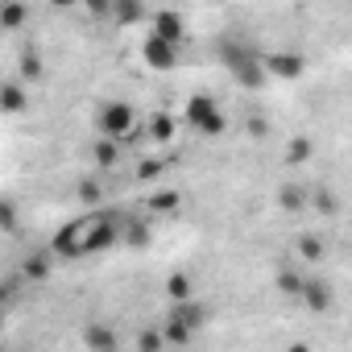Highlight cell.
I'll use <instances>...</instances> for the list:
<instances>
[{"label":"cell","instance_id":"obj_24","mask_svg":"<svg viewBox=\"0 0 352 352\" xmlns=\"http://www.w3.org/2000/svg\"><path fill=\"white\" fill-rule=\"evenodd\" d=\"M157 170H162V162H141V170H137V179H153Z\"/></svg>","mask_w":352,"mask_h":352},{"label":"cell","instance_id":"obj_1","mask_svg":"<svg viewBox=\"0 0 352 352\" xmlns=\"http://www.w3.org/2000/svg\"><path fill=\"white\" fill-rule=\"evenodd\" d=\"M216 54H220V63L228 67L232 83H241L245 91H261V87H265V79H270V71H265V54H257L245 38L224 34V38L216 42Z\"/></svg>","mask_w":352,"mask_h":352},{"label":"cell","instance_id":"obj_22","mask_svg":"<svg viewBox=\"0 0 352 352\" xmlns=\"http://www.w3.org/2000/svg\"><path fill=\"white\" fill-rule=\"evenodd\" d=\"M21 75H25V79H42V58H38V54H25V58H21Z\"/></svg>","mask_w":352,"mask_h":352},{"label":"cell","instance_id":"obj_19","mask_svg":"<svg viewBox=\"0 0 352 352\" xmlns=\"http://www.w3.org/2000/svg\"><path fill=\"white\" fill-rule=\"evenodd\" d=\"M112 13H116V21H120V25H137V21H145V17H149V13H145V5H116Z\"/></svg>","mask_w":352,"mask_h":352},{"label":"cell","instance_id":"obj_18","mask_svg":"<svg viewBox=\"0 0 352 352\" xmlns=\"http://www.w3.org/2000/svg\"><path fill=\"white\" fill-rule=\"evenodd\" d=\"M137 348H141V352H166V336H162V327H145L141 340H137Z\"/></svg>","mask_w":352,"mask_h":352},{"label":"cell","instance_id":"obj_27","mask_svg":"<svg viewBox=\"0 0 352 352\" xmlns=\"http://www.w3.org/2000/svg\"><path fill=\"white\" fill-rule=\"evenodd\" d=\"M79 195H83V199H96L100 191H96V183H83V187H79Z\"/></svg>","mask_w":352,"mask_h":352},{"label":"cell","instance_id":"obj_5","mask_svg":"<svg viewBox=\"0 0 352 352\" xmlns=\"http://www.w3.org/2000/svg\"><path fill=\"white\" fill-rule=\"evenodd\" d=\"M153 21V38H162V42H170V46H183V38H187V21H183V13H174V9H162V13H153L149 17Z\"/></svg>","mask_w":352,"mask_h":352},{"label":"cell","instance_id":"obj_10","mask_svg":"<svg viewBox=\"0 0 352 352\" xmlns=\"http://www.w3.org/2000/svg\"><path fill=\"white\" fill-rule=\"evenodd\" d=\"M166 298L179 307V302H191L195 298V278L191 274H170L166 278Z\"/></svg>","mask_w":352,"mask_h":352},{"label":"cell","instance_id":"obj_8","mask_svg":"<svg viewBox=\"0 0 352 352\" xmlns=\"http://www.w3.org/2000/svg\"><path fill=\"white\" fill-rule=\"evenodd\" d=\"M83 344H87V352H120V336L112 323H87Z\"/></svg>","mask_w":352,"mask_h":352},{"label":"cell","instance_id":"obj_23","mask_svg":"<svg viewBox=\"0 0 352 352\" xmlns=\"http://www.w3.org/2000/svg\"><path fill=\"white\" fill-rule=\"evenodd\" d=\"M286 157H290V162H302V157H311V141H307V137H298V141H290V149H286Z\"/></svg>","mask_w":352,"mask_h":352},{"label":"cell","instance_id":"obj_11","mask_svg":"<svg viewBox=\"0 0 352 352\" xmlns=\"http://www.w3.org/2000/svg\"><path fill=\"white\" fill-rule=\"evenodd\" d=\"M25 104H30V96H25L21 79H5V87H0V108L13 116V112H25Z\"/></svg>","mask_w":352,"mask_h":352},{"label":"cell","instance_id":"obj_2","mask_svg":"<svg viewBox=\"0 0 352 352\" xmlns=\"http://www.w3.org/2000/svg\"><path fill=\"white\" fill-rule=\"evenodd\" d=\"M96 129H100V137L124 145V141L137 133V112H133V104H129V100H108V104H100Z\"/></svg>","mask_w":352,"mask_h":352},{"label":"cell","instance_id":"obj_6","mask_svg":"<svg viewBox=\"0 0 352 352\" xmlns=\"http://www.w3.org/2000/svg\"><path fill=\"white\" fill-rule=\"evenodd\" d=\"M265 71H270L274 79H298V75L307 71V58L294 54V50H270V54H265Z\"/></svg>","mask_w":352,"mask_h":352},{"label":"cell","instance_id":"obj_16","mask_svg":"<svg viewBox=\"0 0 352 352\" xmlns=\"http://www.w3.org/2000/svg\"><path fill=\"white\" fill-rule=\"evenodd\" d=\"M91 153H96V162H100V166H116V162H120V141H108V137H100Z\"/></svg>","mask_w":352,"mask_h":352},{"label":"cell","instance_id":"obj_20","mask_svg":"<svg viewBox=\"0 0 352 352\" xmlns=\"http://www.w3.org/2000/svg\"><path fill=\"white\" fill-rule=\"evenodd\" d=\"M149 208H153V212H174V208H179V191H157V195L149 199Z\"/></svg>","mask_w":352,"mask_h":352},{"label":"cell","instance_id":"obj_4","mask_svg":"<svg viewBox=\"0 0 352 352\" xmlns=\"http://www.w3.org/2000/svg\"><path fill=\"white\" fill-rule=\"evenodd\" d=\"M141 63H145L149 71H174V67H179V46H170V42L145 34V42H141Z\"/></svg>","mask_w":352,"mask_h":352},{"label":"cell","instance_id":"obj_15","mask_svg":"<svg viewBox=\"0 0 352 352\" xmlns=\"http://www.w3.org/2000/svg\"><path fill=\"white\" fill-rule=\"evenodd\" d=\"M50 261H54L50 249H46V253H30V257H25V278H34V282L50 278Z\"/></svg>","mask_w":352,"mask_h":352},{"label":"cell","instance_id":"obj_12","mask_svg":"<svg viewBox=\"0 0 352 352\" xmlns=\"http://www.w3.org/2000/svg\"><path fill=\"white\" fill-rule=\"evenodd\" d=\"M162 336H166V344H174V348H187V344L195 340V331H191V327H187L179 315H174V311L166 315V323H162Z\"/></svg>","mask_w":352,"mask_h":352},{"label":"cell","instance_id":"obj_14","mask_svg":"<svg viewBox=\"0 0 352 352\" xmlns=\"http://www.w3.org/2000/svg\"><path fill=\"white\" fill-rule=\"evenodd\" d=\"M174 133H179V120H174L170 112H157V116L149 120V137H153V141H174Z\"/></svg>","mask_w":352,"mask_h":352},{"label":"cell","instance_id":"obj_17","mask_svg":"<svg viewBox=\"0 0 352 352\" xmlns=\"http://www.w3.org/2000/svg\"><path fill=\"white\" fill-rule=\"evenodd\" d=\"M278 199H282V208H286V212H302V208H307V191H302V187H294V183H286V187L278 191Z\"/></svg>","mask_w":352,"mask_h":352},{"label":"cell","instance_id":"obj_9","mask_svg":"<svg viewBox=\"0 0 352 352\" xmlns=\"http://www.w3.org/2000/svg\"><path fill=\"white\" fill-rule=\"evenodd\" d=\"M307 278H311V274H302L298 265H282V270H278V290H282L286 298H302Z\"/></svg>","mask_w":352,"mask_h":352},{"label":"cell","instance_id":"obj_13","mask_svg":"<svg viewBox=\"0 0 352 352\" xmlns=\"http://www.w3.org/2000/svg\"><path fill=\"white\" fill-rule=\"evenodd\" d=\"M30 21V9L17 5V0H9V5H0V30H21Z\"/></svg>","mask_w":352,"mask_h":352},{"label":"cell","instance_id":"obj_26","mask_svg":"<svg viewBox=\"0 0 352 352\" xmlns=\"http://www.w3.org/2000/svg\"><path fill=\"white\" fill-rule=\"evenodd\" d=\"M5 228H9V232L17 228V212H13V204H5Z\"/></svg>","mask_w":352,"mask_h":352},{"label":"cell","instance_id":"obj_3","mask_svg":"<svg viewBox=\"0 0 352 352\" xmlns=\"http://www.w3.org/2000/svg\"><path fill=\"white\" fill-rule=\"evenodd\" d=\"M187 124H191L195 133H204V137H220V133L228 129V120H224L216 96H208V91H199V96L187 100Z\"/></svg>","mask_w":352,"mask_h":352},{"label":"cell","instance_id":"obj_28","mask_svg":"<svg viewBox=\"0 0 352 352\" xmlns=\"http://www.w3.org/2000/svg\"><path fill=\"white\" fill-rule=\"evenodd\" d=\"M290 352H311V348H307V344H294V348H290Z\"/></svg>","mask_w":352,"mask_h":352},{"label":"cell","instance_id":"obj_7","mask_svg":"<svg viewBox=\"0 0 352 352\" xmlns=\"http://www.w3.org/2000/svg\"><path fill=\"white\" fill-rule=\"evenodd\" d=\"M307 311H315V315H323V311H331L336 307V290H331V282H323V278H307V290H302V298H298Z\"/></svg>","mask_w":352,"mask_h":352},{"label":"cell","instance_id":"obj_21","mask_svg":"<svg viewBox=\"0 0 352 352\" xmlns=\"http://www.w3.org/2000/svg\"><path fill=\"white\" fill-rule=\"evenodd\" d=\"M298 257H302V261H319V257H323V245H319L315 236H302V241H298Z\"/></svg>","mask_w":352,"mask_h":352},{"label":"cell","instance_id":"obj_25","mask_svg":"<svg viewBox=\"0 0 352 352\" xmlns=\"http://www.w3.org/2000/svg\"><path fill=\"white\" fill-rule=\"evenodd\" d=\"M319 212H336V195H327V191H319Z\"/></svg>","mask_w":352,"mask_h":352}]
</instances>
